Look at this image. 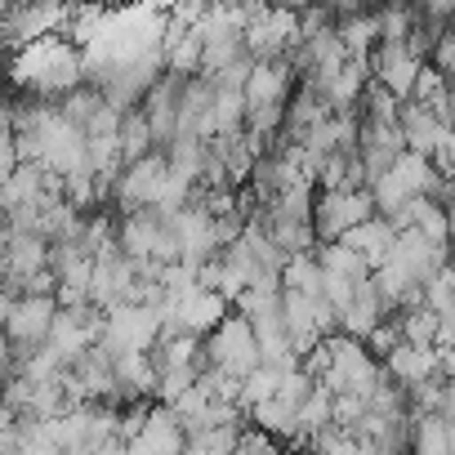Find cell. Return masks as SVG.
Masks as SVG:
<instances>
[{"label":"cell","instance_id":"cell-7","mask_svg":"<svg viewBox=\"0 0 455 455\" xmlns=\"http://www.w3.org/2000/svg\"><path fill=\"white\" fill-rule=\"evenodd\" d=\"M384 371H388L402 388H415V384H424V379H442V348L402 344V348L384 362Z\"/></svg>","mask_w":455,"mask_h":455},{"label":"cell","instance_id":"cell-8","mask_svg":"<svg viewBox=\"0 0 455 455\" xmlns=\"http://www.w3.org/2000/svg\"><path fill=\"white\" fill-rule=\"evenodd\" d=\"M344 242H348L362 259H371V268H379V264L393 255V246H397V228H393V219L375 214V219H366L362 228H353Z\"/></svg>","mask_w":455,"mask_h":455},{"label":"cell","instance_id":"cell-2","mask_svg":"<svg viewBox=\"0 0 455 455\" xmlns=\"http://www.w3.org/2000/svg\"><path fill=\"white\" fill-rule=\"evenodd\" d=\"M384 379V362L366 348V339L353 335H331V371L322 375V384L339 397V393H362L371 397Z\"/></svg>","mask_w":455,"mask_h":455},{"label":"cell","instance_id":"cell-5","mask_svg":"<svg viewBox=\"0 0 455 455\" xmlns=\"http://www.w3.org/2000/svg\"><path fill=\"white\" fill-rule=\"evenodd\" d=\"M371 68H375V81L388 85L402 103L415 99V85H419V72L428 68V59L411 45H397V41H384L375 54H371Z\"/></svg>","mask_w":455,"mask_h":455},{"label":"cell","instance_id":"cell-13","mask_svg":"<svg viewBox=\"0 0 455 455\" xmlns=\"http://www.w3.org/2000/svg\"><path fill=\"white\" fill-rule=\"evenodd\" d=\"M282 375H286V371H277V366H259V371H251V375L242 379V397H237V406L251 415V406H259V402L277 397V388H282Z\"/></svg>","mask_w":455,"mask_h":455},{"label":"cell","instance_id":"cell-18","mask_svg":"<svg viewBox=\"0 0 455 455\" xmlns=\"http://www.w3.org/2000/svg\"><path fill=\"white\" fill-rule=\"evenodd\" d=\"M437 415H446L451 424H455V379H446V388H442V411Z\"/></svg>","mask_w":455,"mask_h":455},{"label":"cell","instance_id":"cell-6","mask_svg":"<svg viewBox=\"0 0 455 455\" xmlns=\"http://www.w3.org/2000/svg\"><path fill=\"white\" fill-rule=\"evenodd\" d=\"M130 455H188V424L174 415V406L156 402L148 428L130 442Z\"/></svg>","mask_w":455,"mask_h":455},{"label":"cell","instance_id":"cell-15","mask_svg":"<svg viewBox=\"0 0 455 455\" xmlns=\"http://www.w3.org/2000/svg\"><path fill=\"white\" fill-rule=\"evenodd\" d=\"M402 344H406V331H402V313H397V317H388V322H379V326H375V331L366 335V348H371V353H375L379 362H388V357H393V353H397Z\"/></svg>","mask_w":455,"mask_h":455},{"label":"cell","instance_id":"cell-11","mask_svg":"<svg viewBox=\"0 0 455 455\" xmlns=\"http://www.w3.org/2000/svg\"><path fill=\"white\" fill-rule=\"evenodd\" d=\"M152 152H156V134H152L148 112L143 108L125 112V121H121V156H125V165H134V161H143Z\"/></svg>","mask_w":455,"mask_h":455},{"label":"cell","instance_id":"cell-12","mask_svg":"<svg viewBox=\"0 0 455 455\" xmlns=\"http://www.w3.org/2000/svg\"><path fill=\"white\" fill-rule=\"evenodd\" d=\"M308 451H317V455H371L366 437H362L357 428H344V424L317 428V433L308 437Z\"/></svg>","mask_w":455,"mask_h":455},{"label":"cell","instance_id":"cell-9","mask_svg":"<svg viewBox=\"0 0 455 455\" xmlns=\"http://www.w3.org/2000/svg\"><path fill=\"white\" fill-rule=\"evenodd\" d=\"M317 259H322V268L331 273V277H348V282H366L375 268H371V259H362L348 242H322L317 246Z\"/></svg>","mask_w":455,"mask_h":455},{"label":"cell","instance_id":"cell-1","mask_svg":"<svg viewBox=\"0 0 455 455\" xmlns=\"http://www.w3.org/2000/svg\"><path fill=\"white\" fill-rule=\"evenodd\" d=\"M205 362L223 375H233V379H246L251 371L264 366V348H259V335H255V322L233 308L210 335H205Z\"/></svg>","mask_w":455,"mask_h":455},{"label":"cell","instance_id":"cell-14","mask_svg":"<svg viewBox=\"0 0 455 455\" xmlns=\"http://www.w3.org/2000/svg\"><path fill=\"white\" fill-rule=\"evenodd\" d=\"M402 331H406V344H415V348H437V313H433L428 304L402 308Z\"/></svg>","mask_w":455,"mask_h":455},{"label":"cell","instance_id":"cell-19","mask_svg":"<svg viewBox=\"0 0 455 455\" xmlns=\"http://www.w3.org/2000/svg\"><path fill=\"white\" fill-rule=\"evenodd\" d=\"M299 455H317V451H299Z\"/></svg>","mask_w":455,"mask_h":455},{"label":"cell","instance_id":"cell-17","mask_svg":"<svg viewBox=\"0 0 455 455\" xmlns=\"http://www.w3.org/2000/svg\"><path fill=\"white\" fill-rule=\"evenodd\" d=\"M437 348H446V353H455V308H446V313H437Z\"/></svg>","mask_w":455,"mask_h":455},{"label":"cell","instance_id":"cell-10","mask_svg":"<svg viewBox=\"0 0 455 455\" xmlns=\"http://www.w3.org/2000/svg\"><path fill=\"white\" fill-rule=\"evenodd\" d=\"M411 455H455V424L446 415H419Z\"/></svg>","mask_w":455,"mask_h":455},{"label":"cell","instance_id":"cell-4","mask_svg":"<svg viewBox=\"0 0 455 455\" xmlns=\"http://www.w3.org/2000/svg\"><path fill=\"white\" fill-rule=\"evenodd\" d=\"M90 304L112 313L121 304H139V264L116 246H108L103 255H94V286H90Z\"/></svg>","mask_w":455,"mask_h":455},{"label":"cell","instance_id":"cell-3","mask_svg":"<svg viewBox=\"0 0 455 455\" xmlns=\"http://www.w3.org/2000/svg\"><path fill=\"white\" fill-rule=\"evenodd\" d=\"M375 214L379 205L371 188H317V242H344L353 228H362Z\"/></svg>","mask_w":455,"mask_h":455},{"label":"cell","instance_id":"cell-16","mask_svg":"<svg viewBox=\"0 0 455 455\" xmlns=\"http://www.w3.org/2000/svg\"><path fill=\"white\" fill-rule=\"evenodd\" d=\"M424 304L433 308V313H446V308H455V268L446 264L428 286H424Z\"/></svg>","mask_w":455,"mask_h":455}]
</instances>
